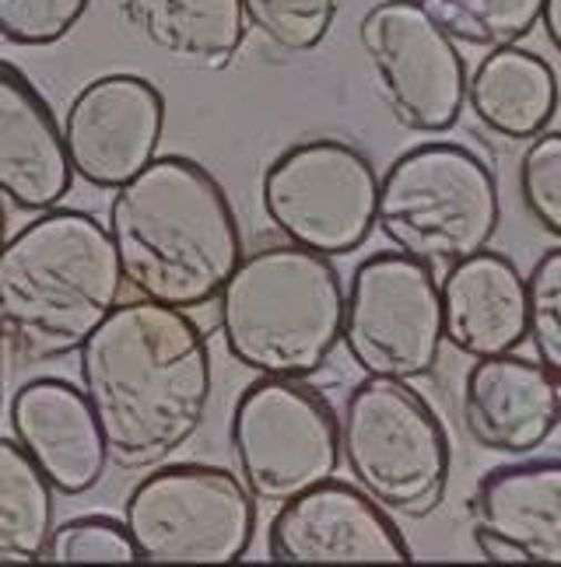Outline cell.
Masks as SVG:
<instances>
[{"instance_id":"6da1fadb","label":"cell","mask_w":561,"mask_h":567,"mask_svg":"<svg viewBox=\"0 0 561 567\" xmlns=\"http://www.w3.org/2000/svg\"><path fill=\"white\" fill-rule=\"evenodd\" d=\"M78 379L105 460L120 470H151L204 427L211 347L186 312L147 298L120 301L78 347Z\"/></svg>"},{"instance_id":"7a4b0ae2","label":"cell","mask_w":561,"mask_h":567,"mask_svg":"<svg viewBox=\"0 0 561 567\" xmlns=\"http://www.w3.org/2000/svg\"><path fill=\"white\" fill-rule=\"evenodd\" d=\"M105 231L134 295L193 312L214 305L243 259L239 221L211 172L183 155H155L113 189Z\"/></svg>"},{"instance_id":"3957f363","label":"cell","mask_w":561,"mask_h":567,"mask_svg":"<svg viewBox=\"0 0 561 567\" xmlns=\"http://www.w3.org/2000/svg\"><path fill=\"white\" fill-rule=\"evenodd\" d=\"M110 231L84 210H42L0 249V351L18 364L78 354L120 305Z\"/></svg>"},{"instance_id":"277c9868","label":"cell","mask_w":561,"mask_h":567,"mask_svg":"<svg viewBox=\"0 0 561 567\" xmlns=\"http://www.w3.org/2000/svg\"><path fill=\"white\" fill-rule=\"evenodd\" d=\"M214 305L228 354L253 375L309 379L340 343V274L327 256L292 243L243 256Z\"/></svg>"},{"instance_id":"5b68a950","label":"cell","mask_w":561,"mask_h":567,"mask_svg":"<svg viewBox=\"0 0 561 567\" xmlns=\"http://www.w3.org/2000/svg\"><path fill=\"white\" fill-rule=\"evenodd\" d=\"M499 221L494 172L463 144H418L379 176L376 228L400 256L431 270L488 249Z\"/></svg>"},{"instance_id":"8992f818","label":"cell","mask_w":561,"mask_h":567,"mask_svg":"<svg viewBox=\"0 0 561 567\" xmlns=\"http://www.w3.org/2000/svg\"><path fill=\"white\" fill-rule=\"evenodd\" d=\"M340 463L382 512L425 518L449 487V439L421 392L365 375L337 413Z\"/></svg>"},{"instance_id":"52a82bcc","label":"cell","mask_w":561,"mask_h":567,"mask_svg":"<svg viewBox=\"0 0 561 567\" xmlns=\"http://www.w3.org/2000/svg\"><path fill=\"white\" fill-rule=\"evenodd\" d=\"M123 526L137 560H243L256 533V501L239 476L204 463H162L126 494Z\"/></svg>"},{"instance_id":"ba28073f","label":"cell","mask_w":561,"mask_h":567,"mask_svg":"<svg viewBox=\"0 0 561 567\" xmlns=\"http://www.w3.org/2000/svg\"><path fill=\"white\" fill-rule=\"evenodd\" d=\"M235 476L256 505H285L337 476V413L306 379L256 375L232 406Z\"/></svg>"},{"instance_id":"9c48e42d","label":"cell","mask_w":561,"mask_h":567,"mask_svg":"<svg viewBox=\"0 0 561 567\" xmlns=\"http://www.w3.org/2000/svg\"><path fill=\"white\" fill-rule=\"evenodd\" d=\"M379 176L358 147L337 137L298 141L267 165L261 207L280 243L348 256L376 228Z\"/></svg>"},{"instance_id":"30bf717a","label":"cell","mask_w":561,"mask_h":567,"mask_svg":"<svg viewBox=\"0 0 561 567\" xmlns=\"http://www.w3.org/2000/svg\"><path fill=\"white\" fill-rule=\"evenodd\" d=\"M340 343L369 379L415 382L436 372L446 343L436 270L397 249L361 259L344 291Z\"/></svg>"},{"instance_id":"8fae6325","label":"cell","mask_w":561,"mask_h":567,"mask_svg":"<svg viewBox=\"0 0 561 567\" xmlns=\"http://www.w3.org/2000/svg\"><path fill=\"white\" fill-rule=\"evenodd\" d=\"M358 42L397 126L446 134L460 123L467 63L421 0H379L358 21Z\"/></svg>"},{"instance_id":"7c38bea8","label":"cell","mask_w":561,"mask_h":567,"mask_svg":"<svg viewBox=\"0 0 561 567\" xmlns=\"http://www.w3.org/2000/svg\"><path fill=\"white\" fill-rule=\"evenodd\" d=\"M165 99L147 78L102 74L63 113V151L71 172L95 189H116L155 158Z\"/></svg>"},{"instance_id":"4fadbf2b","label":"cell","mask_w":561,"mask_h":567,"mask_svg":"<svg viewBox=\"0 0 561 567\" xmlns=\"http://www.w3.org/2000/svg\"><path fill=\"white\" fill-rule=\"evenodd\" d=\"M267 557L288 564H404L411 547L390 512L355 484L327 480L277 505Z\"/></svg>"},{"instance_id":"5bb4252c","label":"cell","mask_w":561,"mask_h":567,"mask_svg":"<svg viewBox=\"0 0 561 567\" xmlns=\"http://www.w3.org/2000/svg\"><path fill=\"white\" fill-rule=\"evenodd\" d=\"M467 515L484 560L561 564V460L488 470L467 501Z\"/></svg>"},{"instance_id":"9a60e30c","label":"cell","mask_w":561,"mask_h":567,"mask_svg":"<svg viewBox=\"0 0 561 567\" xmlns=\"http://www.w3.org/2000/svg\"><path fill=\"white\" fill-rule=\"evenodd\" d=\"M460 421L484 452L530 455L561 424V385L512 351L473 358L460 385Z\"/></svg>"},{"instance_id":"2e32d148","label":"cell","mask_w":561,"mask_h":567,"mask_svg":"<svg viewBox=\"0 0 561 567\" xmlns=\"http://www.w3.org/2000/svg\"><path fill=\"white\" fill-rule=\"evenodd\" d=\"M11 434L29 460L63 494H89L105 470V445L84 392L63 379H32L11 396Z\"/></svg>"},{"instance_id":"e0dca14e","label":"cell","mask_w":561,"mask_h":567,"mask_svg":"<svg viewBox=\"0 0 561 567\" xmlns=\"http://www.w3.org/2000/svg\"><path fill=\"white\" fill-rule=\"evenodd\" d=\"M71 162L50 102L0 60V196L18 210H53L71 193Z\"/></svg>"},{"instance_id":"ac0fdd59","label":"cell","mask_w":561,"mask_h":567,"mask_svg":"<svg viewBox=\"0 0 561 567\" xmlns=\"http://www.w3.org/2000/svg\"><path fill=\"white\" fill-rule=\"evenodd\" d=\"M442 340L463 358L509 354L527 340V284L502 252H473L439 280Z\"/></svg>"},{"instance_id":"d6986e66","label":"cell","mask_w":561,"mask_h":567,"mask_svg":"<svg viewBox=\"0 0 561 567\" xmlns=\"http://www.w3.org/2000/svg\"><path fill=\"white\" fill-rule=\"evenodd\" d=\"M137 39L186 71H225L246 25L239 0H113Z\"/></svg>"},{"instance_id":"ffe728a7","label":"cell","mask_w":561,"mask_h":567,"mask_svg":"<svg viewBox=\"0 0 561 567\" xmlns=\"http://www.w3.org/2000/svg\"><path fill=\"white\" fill-rule=\"evenodd\" d=\"M463 105L488 134L502 141H530L548 130L558 109V78L551 63L530 50L502 47L467 78Z\"/></svg>"},{"instance_id":"44dd1931","label":"cell","mask_w":561,"mask_h":567,"mask_svg":"<svg viewBox=\"0 0 561 567\" xmlns=\"http://www.w3.org/2000/svg\"><path fill=\"white\" fill-rule=\"evenodd\" d=\"M53 536V487L18 442L0 439V564L47 557Z\"/></svg>"},{"instance_id":"7402d4cb","label":"cell","mask_w":561,"mask_h":567,"mask_svg":"<svg viewBox=\"0 0 561 567\" xmlns=\"http://www.w3.org/2000/svg\"><path fill=\"white\" fill-rule=\"evenodd\" d=\"M439 29L473 50L516 47L541 25L544 0H421Z\"/></svg>"},{"instance_id":"603a6c76","label":"cell","mask_w":561,"mask_h":567,"mask_svg":"<svg viewBox=\"0 0 561 567\" xmlns=\"http://www.w3.org/2000/svg\"><path fill=\"white\" fill-rule=\"evenodd\" d=\"M243 25L285 56L313 53L327 39L337 0H239Z\"/></svg>"},{"instance_id":"cb8c5ba5","label":"cell","mask_w":561,"mask_h":567,"mask_svg":"<svg viewBox=\"0 0 561 567\" xmlns=\"http://www.w3.org/2000/svg\"><path fill=\"white\" fill-rule=\"evenodd\" d=\"M516 189L530 221L561 246V130H541L527 141L516 165Z\"/></svg>"},{"instance_id":"d4e9b609","label":"cell","mask_w":561,"mask_h":567,"mask_svg":"<svg viewBox=\"0 0 561 567\" xmlns=\"http://www.w3.org/2000/svg\"><path fill=\"white\" fill-rule=\"evenodd\" d=\"M527 284V340L533 361L561 385V246L548 249L523 277Z\"/></svg>"},{"instance_id":"484cf974","label":"cell","mask_w":561,"mask_h":567,"mask_svg":"<svg viewBox=\"0 0 561 567\" xmlns=\"http://www.w3.org/2000/svg\"><path fill=\"white\" fill-rule=\"evenodd\" d=\"M47 560L63 564H126L137 560V550L126 526L105 515H81L53 529L47 543Z\"/></svg>"},{"instance_id":"4316f807","label":"cell","mask_w":561,"mask_h":567,"mask_svg":"<svg viewBox=\"0 0 561 567\" xmlns=\"http://www.w3.org/2000/svg\"><path fill=\"white\" fill-rule=\"evenodd\" d=\"M89 11V0H0V39L11 47H53Z\"/></svg>"},{"instance_id":"83f0119b","label":"cell","mask_w":561,"mask_h":567,"mask_svg":"<svg viewBox=\"0 0 561 567\" xmlns=\"http://www.w3.org/2000/svg\"><path fill=\"white\" fill-rule=\"evenodd\" d=\"M541 29H544L548 42L554 47V53L561 56V0H544V8H541Z\"/></svg>"},{"instance_id":"f1b7e54d","label":"cell","mask_w":561,"mask_h":567,"mask_svg":"<svg viewBox=\"0 0 561 567\" xmlns=\"http://www.w3.org/2000/svg\"><path fill=\"white\" fill-rule=\"evenodd\" d=\"M8 243V217H4V207H0V249Z\"/></svg>"}]
</instances>
